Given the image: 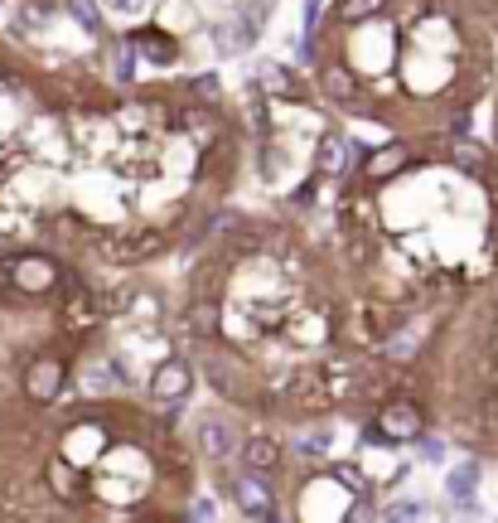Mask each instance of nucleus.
<instances>
[{
	"label": "nucleus",
	"instance_id": "13",
	"mask_svg": "<svg viewBox=\"0 0 498 523\" xmlns=\"http://www.w3.org/2000/svg\"><path fill=\"white\" fill-rule=\"evenodd\" d=\"M402 165H407V146H382L373 160H363V175L382 179V175H392V169H402Z\"/></svg>",
	"mask_w": 498,
	"mask_h": 523
},
{
	"label": "nucleus",
	"instance_id": "10",
	"mask_svg": "<svg viewBox=\"0 0 498 523\" xmlns=\"http://www.w3.org/2000/svg\"><path fill=\"white\" fill-rule=\"evenodd\" d=\"M59 383H63V363L59 359H39L34 373H30V398L34 402H49L53 392H59Z\"/></svg>",
	"mask_w": 498,
	"mask_h": 523
},
{
	"label": "nucleus",
	"instance_id": "3",
	"mask_svg": "<svg viewBox=\"0 0 498 523\" xmlns=\"http://www.w3.org/2000/svg\"><path fill=\"white\" fill-rule=\"evenodd\" d=\"M291 402L301 407V412H320V407H330V402H334L330 369H305V373L291 383Z\"/></svg>",
	"mask_w": 498,
	"mask_h": 523
},
{
	"label": "nucleus",
	"instance_id": "17",
	"mask_svg": "<svg viewBox=\"0 0 498 523\" xmlns=\"http://www.w3.org/2000/svg\"><path fill=\"white\" fill-rule=\"evenodd\" d=\"M68 10H73L78 24H88V30H102V10H97V0H68Z\"/></svg>",
	"mask_w": 498,
	"mask_h": 523
},
{
	"label": "nucleus",
	"instance_id": "25",
	"mask_svg": "<svg viewBox=\"0 0 498 523\" xmlns=\"http://www.w3.org/2000/svg\"><path fill=\"white\" fill-rule=\"evenodd\" d=\"M320 10H324V0H305V34H315V24H320Z\"/></svg>",
	"mask_w": 498,
	"mask_h": 523
},
{
	"label": "nucleus",
	"instance_id": "15",
	"mask_svg": "<svg viewBox=\"0 0 498 523\" xmlns=\"http://www.w3.org/2000/svg\"><path fill=\"white\" fill-rule=\"evenodd\" d=\"M189 324H194L198 334H218V305L194 301V310H189Z\"/></svg>",
	"mask_w": 498,
	"mask_h": 523
},
{
	"label": "nucleus",
	"instance_id": "8",
	"mask_svg": "<svg viewBox=\"0 0 498 523\" xmlns=\"http://www.w3.org/2000/svg\"><path fill=\"white\" fill-rule=\"evenodd\" d=\"M242 465H247V470H262V475H272L276 465H281V446L272 441V436H252V441L242 446Z\"/></svg>",
	"mask_w": 498,
	"mask_h": 523
},
{
	"label": "nucleus",
	"instance_id": "19",
	"mask_svg": "<svg viewBox=\"0 0 498 523\" xmlns=\"http://www.w3.org/2000/svg\"><path fill=\"white\" fill-rule=\"evenodd\" d=\"M417 450H421V460L426 465H440V460H445V441H440V436H417Z\"/></svg>",
	"mask_w": 498,
	"mask_h": 523
},
{
	"label": "nucleus",
	"instance_id": "4",
	"mask_svg": "<svg viewBox=\"0 0 498 523\" xmlns=\"http://www.w3.org/2000/svg\"><path fill=\"white\" fill-rule=\"evenodd\" d=\"M165 237L160 233H102V247L111 262H140L150 252H160Z\"/></svg>",
	"mask_w": 498,
	"mask_h": 523
},
{
	"label": "nucleus",
	"instance_id": "7",
	"mask_svg": "<svg viewBox=\"0 0 498 523\" xmlns=\"http://www.w3.org/2000/svg\"><path fill=\"white\" fill-rule=\"evenodd\" d=\"M198 441H204V456H208V460H227V456H233V446H237L223 417H204V427H198Z\"/></svg>",
	"mask_w": 498,
	"mask_h": 523
},
{
	"label": "nucleus",
	"instance_id": "21",
	"mask_svg": "<svg viewBox=\"0 0 498 523\" xmlns=\"http://www.w3.org/2000/svg\"><path fill=\"white\" fill-rule=\"evenodd\" d=\"M378 10H382V0H344L339 15H344V20H363V15H378Z\"/></svg>",
	"mask_w": 498,
	"mask_h": 523
},
{
	"label": "nucleus",
	"instance_id": "23",
	"mask_svg": "<svg viewBox=\"0 0 498 523\" xmlns=\"http://www.w3.org/2000/svg\"><path fill=\"white\" fill-rule=\"evenodd\" d=\"M382 514H388V518H426V504H392V508H382Z\"/></svg>",
	"mask_w": 498,
	"mask_h": 523
},
{
	"label": "nucleus",
	"instance_id": "6",
	"mask_svg": "<svg viewBox=\"0 0 498 523\" xmlns=\"http://www.w3.org/2000/svg\"><path fill=\"white\" fill-rule=\"evenodd\" d=\"M445 489H450V499L460 504V514H474V489H479V460H460L455 470L445 475Z\"/></svg>",
	"mask_w": 498,
	"mask_h": 523
},
{
	"label": "nucleus",
	"instance_id": "1",
	"mask_svg": "<svg viewBox=\"0 0 498 523\" xmlns=\"http://www.w3.org/2000/svg\"><path fill=\"white\" fill-rule=\"evenodd\" d=\"M378 427L388 431V441L397 446V441H417V436L426 431V417H421V407L411 398H392V402H382Z\"/></svg>",
	"mask_w": 498,
	"mask_h": 523
},
{
	"label": "nucleus",
	"instance_id": "11",
	"mask_svg": "<svg viewBox=\"0 0 498 523\" xmlns=\"http://www.w3.org/2000/svg\"><path fill=\"white\" fill-rule=\"evenodd\" d=\"M131 44H136V53H146L150 63H169L179 53V44L160 30H140V34H131Z\"/></svg>",
	"mask_w": 498,
	"mask_h": 523
},
{
	"label": "nucleus",
	"instance_id": "14",
	"mask_svg": "<svg viewBox=\"0 0 498 523\" xmlns=\"http://www.w3.org/2000/svg\"><path fill=\"white\" fill-rule=\"evenodd\" d=\"M324 88H330V97H339V102H359V73H349V68H330Z\"/></svg>",
	"mask_w": 498,
	"mask_h": 523
},
{
	"label": "nucleus",
	"instance_id": "5",
	"mask_svg": "<svg viewBox=\"0 0 498 523\" xmlns=\"http://www.w3.org/2000/svg\"><path fill=\"white\" fill-rule=\"evenodd\" d=\"M189 383H194V373L184 369L179 359H169V363H160V369L150 373V392H155L160 402H179L184 392H189Z\"/></svg>",
	"mask_w": 498,
	"mask_h": 523
},
{
	"label": "nucleus",
	"instance_id": "24",
	"mask_svg": "<svg viewBox=\"0 0 498 523\" xmlns=\"http://www.w3.org/2000/svg\"><path fill=\"white\" fill-rule=\"evenodd\" d=\"M305 450H310V456H324V450H330V431H310L305 436Z\"/></svg>",
	"mask_w": 498,
	"mask_h": 523
},
{
	"label": "nucleus",
	"instance_id": "12",
	"mask_svg": "<svg viewBox=\"0 0 498 523\" xmlns=\"http://www.w3.org/2000/svg\"><path fill=\"white\" fill-rule=\"evenodd\" d=\"M257 88L272 92V97H291V92H301V82H295V73L286 63H262L257 68Z\"/></svg>",
	"mask_w": 498,
	"mask_h": 523
},
{
	"label": "nucleus",
	"instance_id": "20",
	"mask_svg": "<svg viewBox=\"0 0 498 523\" xmlns=\"http://www.w3.org/2000/svg\"><path fill=\"white\" fill-rule=\"evenodd\" d=\"M237 10H242L247 20L266 24V20H272V10H276V0H237Z\"/></svg>",
	"mask_w": 498,
	"mask_h": 523
},
{
	"label": "nucleus",
	"instance_id": "22",
	"mask_svg": "<svg viewBox=\"0 0 498 523\" xmlns=\"http://www.w3.org/2000/svg\"><path fill=\"white\" fill-rule=\"evenodd\" d=\"M102 5L111 10V15H126V20H136V15H146V5H150V0H102Z\"/></svg>",
	"mask_w": 498,
	"mask_h": 523
},
{
	"label": "nucleus",
	"instance_id": "18",
	"mask_svg": "<svg viewBox=\"0 0 498 523\" xmlns=\"http://www.w3.org/2000/svg\"><path fill=\"white\" fill-rule=\"evenodd\" d=\"M455 160H460L464 169H489V155H484L479 146H469V140H460V146H455Z\"/></svg>",
	"mask_w": 498,
	"mask_h": 523
},
{
	"label": "nucleus",
	"instance_id": "2",
	"mask_svg": "<svg viewBox=\"0 0 498 523\" xmlns=\"http://www.w3.org/2000/svg\"><path fill=\"white\" fill-rule=\"evenodd\" d=\"M233 499L247 518H272V485H266L262 470H242L233 479Z\"/></svg>",
	"mask_w": 498,
	"mask_h": 523
},
{
	"label": "nucleus",
	"instance_id": "16",
	"mask_svg": "<svg viewBox=\"0 0 498 523\" xmlns=\"http://www.w3.org/2000/svg\"><path fill=\"white\" fill-rule=\"evenodd\" d=\"M344 169V140L339 136H324V150H320V175H334Z\"/></svg>",
	"mask_w": 498,
	"mask_h": 523
},
{
	"label": "nucleus",
	"instance_id": "9",
	"mask_svg": "<svg viewBox=\"0 0 498 523\" xmlns=\"http://www.w3.org/2000/svg\"><path fill=\"white\" fill-rule=\"evenodd\" d=\"M102 320V305L92 301V295H73V301L63 305V324H68V334H82V330H92V324Z\"/></svg>",
	"mask_w": 498,
	"mask_h": 523
}]
</instances>
